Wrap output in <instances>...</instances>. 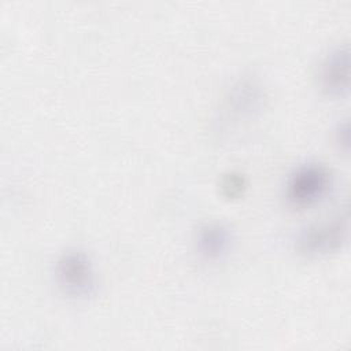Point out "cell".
Instances as JSON below:
<instances>
[{"label": "cell", "mask_w": 351, "mask_h": 351, "mask_svg": "<svg viewBox=\"0 0 351 351\" xmlns=\"http://www.w3.org/2000/svg\"><path fill=\"white\" fill-rule=\"evenodd\" d=\"M55 278L59 288L71 298H88L96 291L93 265L81 250H69L58 258Z\"/></svg>", "instance_id": "2"}, {"label": "cell", "mask_w": 351, "mask_h": 351, "mask_svg": "<svg viewBox=\"0 0 351 351\" xmlns=\"http://www.w3.org/2000/svg\"><path fill=\"white\" fill-rule=\"evenodd\" d=\"M347 215H337L304 226L295 239V248L303 256H324L340 250L347 240Z\"/></svg>", "instance_id": "1"}, {"label": "cell", "mask_w": 351, "mask_h": 351, "mask_svg": "<svg viewBox=\"0 0 351 351\" xmlns=\"http://www.w3.org/2000/svg\"><path fill=\"white\" fill-rule=\"evenodd\" d=\"M348 48L339 45L329 51L319 66V85L328 96L341 97L348 92Z\"/></svg>", "instance_id": "4"}, {"label": "cell", "mask_w": 351, "mask_h": 351, "mask_svg": "<svg viewBox=\"0 0 351 351\" xmlns=\"http://www.w3.org/2000/svg\"><path fill=\"white\" fill-rule=\"evenodd\" d=\"M330 184V171L321 163L308 162L289 176L285 184V197L293 207L311 206L326 195Z\"/></svg>", "instance_id": "3"}, {"label": "cell", "mask_w": 351, "mask_h": 351, "mask_svg": "<svg viewBox=\"0 0 351 351\" xmlns=\"http://www.w3.org/2000/svg\"><path fill=\"white\" fill-rule=\"evenodd\" d=\"M232 233L229 228L218 221L200 225L196 233L197 252L207 261L221 259L229 250Z\"/></svg>", "instance_id": "6"}, {"label": "cell", "mask_w": 351, "mask_h": 351, "mask_svg": "<svg viewBox=\"0 0 351 351\" xmlns=\"http://www.w3.org/2000/svg\"><path fill=\"white\" fill-rule=\"evenodd\" d=\"M336 141L341 145H344V151H347L348 147V125L347 122L339 125L337 130H336Z\"/></svg>", "instance_id": "8"}, {"label": "cell", "mask_w": 351, "mask_h": 351, "mask_svg": "<svg viewBox=\"0 0 351 351\" xmlns=\"http://www.w3.org/2000/svg\"><path fill=\"white\" fill-rule=\"evenodd\" d=\"M262 103V89L256 80L244 77L239 80L229 90L225 110L233 117H251Z\"/></svg>", "instance_id": "5"}, {"label": "cell", "mask_w": 351, "mask_h": 351, "mask_svg": "<svg viewBox=\"0 0 351 351\" xmlns=\"http://www.w3.org/2000/svg\"><path fill=\"white\" fill-rule=\"evenodd\" d=\"M243 186H244L243 178L236 174H229L223 181V188L228 189V195L230 196H234L236 193H239Z\"/></svg>", "instance_id": "7"}]
</instances>
